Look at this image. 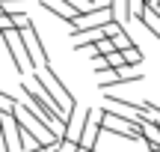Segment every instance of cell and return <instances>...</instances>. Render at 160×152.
Here are the masks:
<instances>
[{
	"label": "cell",
	"instance_id": "cell-1",
	"mask_svg": "<svg viewBox=\"0 0 160 152\" xmlns=\"http://www.w3.org/2000/svg\"><path fill=\"white\" fill-rule=\"evenodd\" d=\"M30 84H33V87L39 90L48 101H51V107L57 111V117L65 122V119H68V113H71V107H74L77 101H74V95H71V90L65 87V81L51 69V63L42 66V72L36 69L33 78H30Z\"/></svg>",
	"mask_w": 160,
	"mask_h": 152
},
{
	"label": "cell",
	"instance_id": "cell-2",
	"mask_svg": "<svg viewBox=\"0 0 160 152\" xmlns=\"http://www.w3.org/2000/svg\"><path fill=\"white\" fill-rule=\"evenodd\" d=\"M21 39H24V48H27V69H39V66H48L51 63V57H48V48L45 42H42L39 30H36V24L30 21L27 27H21Z\"/></svg>",
	"mask_w": 160,
	"mask_h": 152
},
{
	"label": "cell",
	"instance_id": "cell-3",
	"mask_svg": "<svg viewBox=\"0 0 160 152\" xmlns=\"http://www.w3.org/2000/svg\"><path fill=\"white\" fill-rule=\"evenodd\" d=\"M0 36H3V45H6V51H9V57H12L15 72H18V75H24V72H27V48H24L21 30H18V27H9V30H0Z\"/></svg>",
	"mask_w": 160,
	"mask_h": 152
},
{
	"label": "cell",
	"instance_id": "cell-4",
	"mask_svg": "<svg viewBox=\"0 0 160 152\" xmlns=\"http://www.w3.org/2000/svg\"><path fill=\"white\" fill-rule=\"evenodd\" d=\"M116 12H113V3H104V6H92V9H86L83 15L74 21V27L71 30H92V27H104L107 21H113Z\"/></svg>",
	"mask_w": 160,
	"mask_h": 152
},
{
	"label": "cell",
	"instance_id": "cell-5",
	"mask_svg": "<svg viewBox=\"0 0 160 152\" xmlns=\"http://www.w3.org/2000/svg\"><path fill=\"white\" fill-rule=\"evenodd\" d=\"M104 125H101V107H89V117H86V125L80 131V146L86 149H98V137H101Z\"/></svg>",
	"mask_w": 160,
	"mask_h": 152
},
{
	"label": "cell",
	"instance_id": "cell-6",
	"mask_svg": "<svg viewBox=\"0 0 160 152\" xmlns=\"http://www.w3.org/2000/svg\"><path fill=\"white\" fill-rule=\"evenodd\" d=\"M71 39H74V51H83V48L95 45L98 39H104V30L101 27H92V30H71Z\"/></svg>",
	"mask_w": 160,
	"mask_h": 152
},
{
	"label": "cell",
	"instance_id": "cell-7",
	"mask_svg": "<svg viewBox=\"0 0 160 152\" xmlns=\"http://www.w3.org/2000/svg\"><path fill=\"white\" fill-rule=\"evenodd\" d=\"M122 54H125V63L128 66H139V63H142V48H139L137 42H133L131 48H125Z\"/></svg>",
	"mask_w": 160,
	"mask_h": 152
},
{
	"label": "cell",
	"instance_id": "cell-8",
	"mask_svg": "<svg viewBox=\"0 0 160 152\" xmlns=\"http://www.w3.org/2000/svg\"><path fill=\"white\" fill-rule=\"evenodd\" d=\"M101 60H104V66H107V69H122V66H128L122 51H110V54H104Z\"/></svg>",
	"mask_w": 160,
	"mask_h": 152
},
{
	"label": "cell",
	"instance_id": "cell-9",
	"mask_svg": "<svg viewBox=\"0 0 160 152\" xmlns=\"http://www.w3.org/2000/svg\"><path fill=\"white\" fill-rule=\"evenodd\" d=\"M113 45H116V51H125V48H131V45H133V39H131V36H128V30L122 27L119 33L113 36Z\"/></svg>",
	"mask_w": 160,
	"mask_h": 152
},
{
	"label": "cell",
	"instance_id": "cell-10",
	"mask_svg": "<svg viewBox=\"0 0 160 152\" xmlns=\"http://www.w3.org/2000/svg\"><path fill=\"white\" fill-rule=\"evenodd\" d=\"M12 111H15V99L0 90V113H12Z\"/></svg>",
	"mask_w": 160,
	"mask_h": 152
},
{
	"label": "cell",
	"instance_id": "cell-11",
	"mask_svg": "<svg viewBox=\"0 0 160 152\" xmlns=\"http://www.w3.org/2000/svg\"><path fill=\"white\" fill-rule=\"evenodd\" d=\"M0 6H3V12L9 15V12H18L15 6H24V0H0Z\"/></svg>",
	"mask_w": 160,
	"mask_h": 152
},
{
	"label": "cell",
	"instance_id": "cell-12",
	"mask_svg": "<svg viewBox=\"0 0 160 152\" xmlns=\"http://www.w3.org/2000/svg\"><path fill=\"white\" fill-rule=\"evenodd\" d=\"M9 27H15V24H12V15L0 12V30H9Z\"/></svg>",
	"mask_w": 160,
	"mask_h": 152
},
{
	"label": "cell",
	"instance_id": "cell-13",
	"mask_svg": "<svg viewBox=\"0 0 160 152\" xmlns=\"http://www.w3.org/2000/svg\"><path fill=\"white\" fill-rule=\"evenodd\" d=\"M148 152H160V146H148Z\"/></svg>",
	"mask_w": 160,
	"mask_h": 152
}]
</instances>
